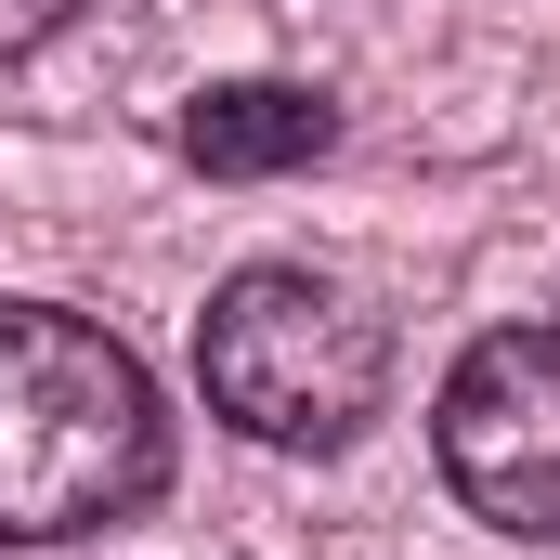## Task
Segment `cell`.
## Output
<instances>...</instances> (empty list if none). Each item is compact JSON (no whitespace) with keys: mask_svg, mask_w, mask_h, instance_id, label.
I'll return each instance as SVG.
<instances>
[{"mask_svg":"<svg viewBox=\"0 0 560 560\" xmlns=\"http://www.w3.org/2000/svg\"><path fill=\"white\" fill-rule=\"evenodd\" d=\"M170 482V418L118 326L0 300V548H66Z\"/></svg>","mask_w":560,"mask_h":560,"instance_id":"cell-1","label":"cell"},{"mask_svg":"<svg viewBox=\"0 0 560 560\" xmlns=\"http://www.w3.org/2000/svg\"><path fill=\"white\" fill-rule=\"evenodd\" d=\"M196 392L222 430H248L275 456H339L392 392V339L352 287L300 275V261H248L196 313Z\"/></svg>","mask_w":560,"mask_h":560,"instance_id":"cell-2","label":"cell"},{"mask_svg":"<svg viewBox=\"0 0 560 560\" xmlns=\"http://www.w3.org/2000/svg\"><path fill=\"white\" fill-rule=\"evenodd\" d=\"M430 456L469 495V522L560 548V326H495L456 352L443 405H430Z\"/></svg>","mask_w":560,"mask_h":560,"instance_id":"cell-3","label":"cell"},{"mask_svg":"<svg viewBox=\"0 0 560 560\" xmlns=\"http://www.w3.org/2000/svg\"><path fill=\"white\" fill-rule=\"evenodd\" d=\"M326 143H339V105L300 79H222L183 105V156L209 183H275V170H313Z\"/></svg>","mask_w":560,"mask_h":560,"instance_id":"cell-4","label":"cell"},{"mask_svg":"<svg viewBox=\"0 0 560 560\" xmlns=\"http://www.w3.org/2000/svg\"><path fill=\"white\" fill-rule=\"evenodd\" d=\"M66 26H79V0H0V66L39 52V39H66Z\"/></svg>","mask_w":560,"mask_h":560,"instance_id":"cell-5","label":"cell"}]
</instances>
